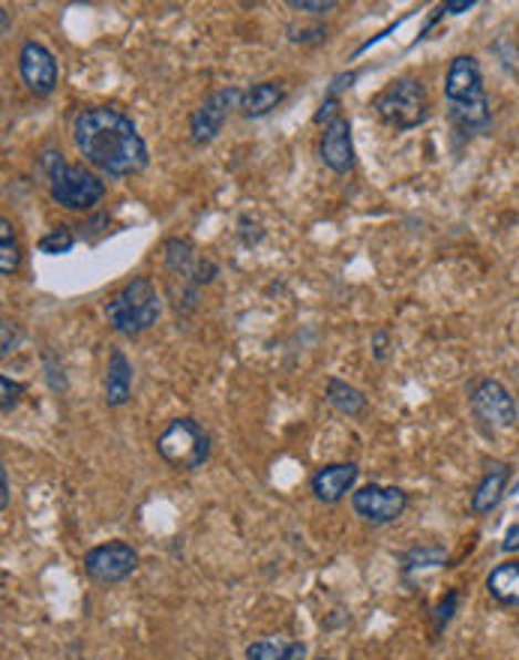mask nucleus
Here are the masks:
<instances>
[{
	"mask_svg": "<svg viewBox=\"0 0 519 660\" xmlns=\"http://www.w3.org/2000/svg\"><path fill=\"white\" fill-rule=\"evenodd\" d=\"M166 268L189 289L208 286L210 279L217 277V265L210 258H198L196 247L187 238L166 240Z\"/></svg>",
	"mask_w": 519,
	"mask_h": 660,
	"instance_id": "9b49d317",
	"label": "nucleus"
},
{
	"mask_svg": "<svg viewBox=\"0 0 519 660\" xmlns=\"http://www.w3.org/2000/svg\"><path fill=\"white\" fill-rule=\"evenodd\" d=\"M75 247V235L73 228H54V231H49L45 238L40 240V252H45V256H63V252H70V249Z\"/></svg>",
	"mask_w": 519,
	"mask_h": 660,
	"instance_id": "4be33fe9",
	"label": "nucleus"
},
{
	"mask_svg": "<svg viewBox=\"0 0 519 660\" xmlns=\"http://www.w3.org/2000/svg\"><path fill=\"white\" fill-rule=\"evenodd\" d=\"M354 481H357V465L354 463H333L319 468L315 475H312L310 486L312 495L324 502V505H336V502H343L345 495L354 489Z\"/></svg>",
	"mask_w": 519,
	"mask_h": 660,
	"instance_id": "4468645a",
	"label": "nucleus"
},
{
	"mask_svg": "<svg viewBox=\"0 0 519 660\" xmlns=\"http://www.w3.org/2000/svg\"><path fill=\"white\" fill-rule=\"evenodd\" d=\"M289 7L298 12H310V16H324L336 10V0H289Z\"/></svg>",
	"mask_w": 519,
	"mask_h": 660,
	"instance_id": "393cba45",
	"label": "nucleus"
},
{
	"mask_svg": "<svg viewBox=\"0 0 519 660\" xmlns=\"http://www.w3.org/2000/svg\"><path fill=\"white\" fill-rule=\"evenodd\" d=\"M471 412L492 430H510L517 423V403L508 388L496 379H484L471 391Z\"/></svg>",
	"mask_w": 519,
	"mask_h": 660,
	"instance_id": "9d476101",
	"label": "nucleus"
},
{
	"mask_svg": "<svg viewBox=\"0 0 519 660\" xmlns=\"http://www.w3.org/2000/svg\"><path fill=\"white\" fill-rule=\"evenodd\" d=\"M319 660H333V658H319Z\"/></svg>",
	"mask_w": 519,
	"mask_h": 660,
	"instance_id": "f704fd0d",
	"label": "nucleus"
},
{
	"mask_svg": "<svg viewBox=\"0 0 519 660\" xmlns=\"http://www.w3.org/2000/svg\"><path fill=\"white\" fill-rule=\"evenodd\" d=\"M159 312H163V303H159L154 282L147 277L129 279L124 289H117L105 300V319L112 330L124 333V337H138L154 328Z\"/></svg>",
	"mask_w": 519,
	"mask_h": 660,
	"instance_id": "20e7f679",
	"label": "nucleus"
},
{
	"mask_svg": "<svg viewBox=\"0 0 519 660\" xmlns=\"http://www.w3.org/2000/svg\"><path fill=\"white\" fill-rule=\"evenodd\" d=\"M489 598L501 607H519V561H505L487 577Z\"/></svg>",
	"mask_w": 519,
	"mask_h": 660,
	"instance_id": "f3484780",
	"label": "nucleus"
},
{
	"mask_svg": "<svg viewBox=\"0 0 519 660\" xmlns=\"http://www.w3.org/2000/svg\"><path fill=\"white\" fill-rule=\"evenodd\" d=\"M457 604H459V591H447V598L436 607V630H442L447 621H450V616H454Z\"/></svg>",
	"mask_w": 519,
	"mask_h": 660,
	"instance_id": "bb28decb",
	"label": "nucleus"
},
{
	"mask_svg": "<svg viewBox=\"0 0 519 660\" xmlns=\"http://www.w3.org/2000/svg\"><path fill=\"white\" fill-rule=\"evenodd\" d=\"M501 549H505V553H517L519 549V523L517 526L508 528V535H505V540H501Z\"/></svg>",
	"mask_w": 519,
	"mask_h": 660,
	"instance_id": "7c9ffc66",
	"label": "nucleus"
},
{
	"mask_svg": "<svg viewBox=\"0 0 519 660\" xmlns=\"http://www.w3.org/2000/svg\"><path fill=\"white\" fill-rule=\"evenodd\" d=\"M282 96H286V91H282L280 82L252 84L250 91L243 93V100H240V114L250 117V121L252 117H264V114H270L282 103Z\"/></svg>",
	"mask_w": 519,
	"mask_h": 660,
	"instance_id": "a211bd4d",
	"label": "nucleus"
},
{
	"mask_svg": "<svg viewBox=\"0 0 519 660\" xmlns=\"http://www.w3.org/2000/svg\"><path fill=\"white\" fill-rule=\"evenodd\" d=\"M21 265V247L15 231H12V223L7 217L0 219V274L3 277H12Z\"/></svg>",
	"mask_w": 519,
	"mask_h": 660,
	"instance_id": "412c9836",
	"label": "nucleus"
},
{
	"mask_svg": "<svg viewBox=\"0 0 519 660\" xmlns=\"http://www.w3.org/2000/svg\"><path fill=\"white\" fill-rule=\"evenodd\" d=\"M471 7H475V0H447L442 10L450 12V16H459V12H468Z\"/></svg>",
	"mask_w": 519,
	"mask_h": 660,
	"instance_id": "2f4dec72",
	"label": "nucleus"
},
{
	"mask_svg": "<svg viewBox=\"0 0 519 660\" xmlns=\"http://www.w3.org/2000/svg\"><path fill=\"white\" fill-rule=\"evenodd\" d=\"M445 96L447 109H450V121L463 130V133H478L487 130L492 121L489 112L487 91H484V75H480V63L471 54H459L450 61L445 79Z\"/></svg>",
	"mask_w": 519,
	"mask_h": 660,
	"instance_id": "f03ea898",
	"label": "nucleus"
},
{
	"mask_svg": "<svg viewBox=\"0 0 519 660\" xmlns=\"http://www.w3.org/2000/svg\"><path fill=\"white\" fill-rule=\"evenodd\" d=\"M0 391H3V414H10L15 405H19L21 393H24V384L12 382L10 375H0Z\"/></svg>",
	"mask_w": 519,
	"mask_h": 660,
	"instance_id": "b1692460",
	"label": "nucleus"
},
{
	"mask_svg": "<svg viewBox=\"0 0 519 660\" xmlns=\"http://www.w3.org/2000/svg\"><path fill=\"white\" fill-rule=\"evenodd\" d=\"M324 396H328V403L340 414H345V417H361V414L366 412L364 393L357 391V388H352L349 382H343V379H328Z\"/></svg>",
	"mask_w": 519,
	"mask_h": 660,
	"instance_id": "aec40b11",
	"label": "nucleus"
},
{
	"mask_svg": "<svg viewBox=\"0 0 519 660\" xmlns=\"http://www.w3.org/2000/svg\"><path fill=\"white\" fill-rule=\"evenodd\" d=\"M385 342L387 333L385 330H378V333H375V358H378V361H385Z\"/></svg>",
	"mask_w": 519,
	"mask_h": 660,
	"instance_id": "473e14b6",
	"label": "nucleus"
},
{
	"mask_svg": "<svg viewBox=\"0 0 519 660\" xmlns=\"http://www.w3.org/2000/svg\"><path fill=\"white\" fill-rule=\"evenodd\" d=\"M240 100H243L240 87H222V91L210 93L208 100L198 105L196 112H193V117H189V138H193L196 145H210V142L222 133L229 114L235 112V109H240Z\"/></svg>",
	"mask_w": 519,
	"mask_h": 660,
	"instance_id": "0eeeda50",
	"label": "nucleus"
},
{
	"mask_svg": "<svg viewBox=\"0 0 519 660\" xmlns=\"http://www.w3.org/2000/svg\"><path fill=\"white\" fill-rule=\"evenodd\" d=\"M0 507L7 511L10 507V472L0 468Z\"/></svg>",
	"mask_w": 519,
	"mask_h": 660,
	"instance_id": "c85d7f7f",
	"label": "nucleus"
},
{
	"mask_svg": "<svg viewBox=\"0 0 519 660\" xmlns=\"http://www.w3.org/2000/svg\"><path fill=\"white\" fill-rule=\"evenodd\" d=\"M40 168L49 181V196L66 210H91L103 202L105 184L84 165L66 163L58 151H45Z\"/></svg>",
	"mask_w": 519,
	"mask_h": 660,
	"instance_id": "7ed1b4c3",
	"label": "nucleus"
},
{
	"mask_svg": "<svg viewBox=\"0 0 519 660\" xmlns=\"http://www.w3.org/2000/svg\"><path fill=\"white\" fill-rule=\"evenodd\" d=\"M0 16H3V33H7V31H10V12L0 10Z\"/></svg>",
	"mask_w": 519,
	"mask_h": 660,
	"instance_id": "72a5a7b5",
	"label": "nucleus"
},
{
	"mask_svg": "<svg viewBox=\"0 0 519 660\" xmlns=\"http://www.w3.org/2000/svg\"><path fill=\"white\" fill-rule=\"evenodd\" d=\"M133 393V363L126 361V354L115 349L108 354V367H105V403L112 409L129 403Z\"/></svg>",
	"mask_w": 519,
	"mask_h": 660,
	"instance_id": "2eb2a0df",
	"label": "nucleus"
},
{
	"mask_svg": "<svg viewBox=\"0 0 519 660\" xmlns=\"http://www.w3.org/2000/svg\"><path fill=\"white\" fill-rule=\"evenodd\" d=\"M307 646L298 640H282V637H268L247 646V660H303Z\"/></svg>",
	"mask_w": 519,
	"mask_h": 660,
	"instance_id": "6ab92c4d",
	"label": "nucleus"
},
{
	"mask_svg": "<svg viewBox=\"0 0 519 660\" xmlns=\"http://www.w3.org/2000/svg\"><path fill=\"white\" fill-rule=\"evenodd\" d=\"M445 561V553L438 547L429 549H412L408 556H405V570L412 568H429V565H442Z\"/></svg>",
	"mask_w": 519,
	"mask_h": 660,
	"instance_id": "5701e85b",
	"label": "nucleus"
},
{
	"mask_svg": "<svg viewBox=\"0 0 519 660\" xmlns=\"http://www.w3.org/2000/svg\"><path fill=\"white\" fill-rule=\"evenodd\" d=\"M19 73L21 82L28 84V91L37 93V96H52L54 87H58V61H54V54L37 40L21 45Z\"/></svg>",
	"mask_w": 519,
	"mask_h": 660,
	"instance_id": "f8f14e48",
	"label": "nucleus"
},
{
	"mask_svg": "<svg viewBox=\"0 0 519 660\" xmlns=\"http://www.w3.org/2000/svg\"><path fill=\"white\" fill-rule=\"evenodd\" d=\"M45 379L52 384V391H66V379H63V370L58 367V361H54L52 351H45Z\"/></svg>",
	"mask_w": 519,
	"mask_h": 660,
	"instance_id": "a878e982",
	"label": "nucleus"
},
{
	"mask_svg": "<svg viewBox=\"0 0 519 660\" xmlns=\"http://www.w3.org/2000/svg\"><path fill=\"white\" fill-rule=\"evenodd\" d=\"M21 340V328L15 324V321H3V342H0V354L3 358H10V351H15V346H19Z\"/></svg>",
	"mask_w": 519,
	"mask_h": 660,
	"instance_id": "cd10ccee",
	"label": "nucleus"
},
{
	"mask_svg": "<svg viewBox=\"0 0 519 660\" xmlns=\"http://www.w3.org/2000/svg\"><path fill=\"white\" fill-rule=\"evenodd\" d=\"M322 163L336 172V175H349L354 168V142H352V124L345 117H333L331 124H324L322 145H319Z\"/></svg>",
	"mask_w": 519,
	"mask_h": 660,
	"instance_id": "ddd939ff",
	"label": "nucleus"
},
{
	"mask_svg": "<svg viewBox=\"0 0 519 660\" xmlns=\"http://www.w3.org/2000/svg\"><path fill=\"white\" fill-rule=\"evenodd\" d=\"M373 112L378 121L394 130H415L429 117V96H426L424 82H417L412 75L396 79L373 96Z\"/></svg>",
	"mask_w": 519,
	"mask_h": 660,
	"instance_id": "39448f33",
	"label": "nucleus"
},
{
	"mask_svg": "<svg viewBox=\"0 0 519 660\" xmlns=\"http://www.w3.org/2000/svg\"><path fill=\"white\" fill-rule=\"evenodd\" d=\"M156 454L177 472H196L210 456L208 430L196 417H175L156 439Z\"/></svg>",
	"mask_w": 519,
	"mask_h": 660,
	"instance_id": "423d86ee",
	"label": "nucleus"
},
{
	"mask_svg": "<svg viewBox=\"0 0 519 660\" xmlns=\"http://www.w3.org/2000/svg\"><path fill=\"white\" fill-rule=\"evenodd\" d=\"M352 507L354 514L361 516L364 523H373V526H387L405 514L408 507V493L399 489V486H378L370 484L364 489L352 493Z\"/></svg>",
	"mask_w": 519,
	"mask_h": 660,
	"instance_id": "1a4fd4ad",
	"label": "nucleus"
},
{
	"mask_svg": "<svg viewBox=\"0 0 519 660\" xmlns=\"http://www.w3.org/2000/svg\"><path fill=\"white\" fill-rule=\"evenodd\" d=\"M138 568V553L124 540L100 544L84 556V574L100 582V586H115L124 582L133 570Z\"/></svg>",
	"mask_w": 519,
	"mask_h": 660,
	"instance_id": "6e6552de",
	"label": "nucleus"
},
{
	"mask_svg": "<svg viewBox=\"0 0 519 660\" xmlns=\"http://www.w3.org/2000/svg\"><path fill=\"white\" fill-rule=\"evenodd\" d=\"M357 79V73H349V75H340L336 82L331 84V91H328V100H336V93L345 91V87H352V82Z\"/></svg>",
	"mask_w": 519,
	"mask_h": 660,
	"instance_id": "c756f323",
	"label": "nucleus"
},
{
	"mask_svg": "<svg viewBox=\"0 0 519 660\" xmlns=\"http://www.w3.org/2000/svg\"><path fill=\"white\" fill-rule=\"evenodd\" d=\"M508 481H510V468L505 463H496L492 468H489L487 475H484V481L478 484V489L471 493V514H489L492 507H499L501 495H505V489H508Z\"/></svg>",
	"mask_w": 519,
	"mask_h": 660,
	"instance_id": "dca6fc26",
	"label": "nucleus"
},
{
	"mask_svg": "<svg viewBox=\"0 0 519 660\" xmlns=\"http://www.w3.org/2000/svg\"><path fill=\"white\" fill-rule=\"evenodd\" d=\"M79 154L108 177H129L147 168V145L135 124L117 109H84L73 124Z\"/></svg>",
	"mask_w": 519,
	"mask_h": 660,
	"instance_id": "f257e3e1",
	"label": "nucleus"
}]
</instances>
